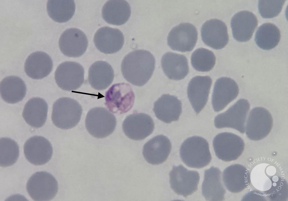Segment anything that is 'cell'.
I'll return each mask as SVG.
<instances>
[{"mask_svg":"<svg viewBox=\"0 0 288 201\" xmlns=\"http://www.w3.org/2000/svg\"><path fill=\"white\" fill-rule=\"evenodd\" d=\"M155 63L154 57L149 51L141 49L134 50L123 59L121 65L122 74L132 84L143 86L152 76Z\"/></svg>","mask_w":288,"mask_h":201,"instance_id":"cell-1","label":"cell"},{"mask_svg":"<svg viewBox=\"0 0 288 201\" xmlns=\"http://www.w3.org/2000/svg\"><path fill=\"white\" fill-rule=\"evenodd\" d=\"M180 155L183 163L192 168H202L209 164L211 159L208 142L197 136L189 137L183 142Z\"/></svg>","mask_w":288,"mask_h":201,"instance_id":"cell-2","label":"cell"},{"mask_svg":"<svg viewBox=\"0 0 288 201\" xmlns=\"http://www.w3.org/2000/svg\"><path fill=\"white\" fill-rule=\"evenodd\" d=\"M82 112V107L76 100L68 97H62L53 104L52 120L58 128L71 129L79 123Z\"/></svg>","mask_w":288,"mask_h":201,"instance_id":"cell-3","label":"cell"},{"mask_svg":"<svg viewBox=\"0 0 288 201\" xmlns=\"http://www.w3.org/2000/svg\"><path fill=\"white\" fill-rule=\"evenodd\" d=\"M117 123L115 116L106 108L101 107L90 109L86 115L85 124L88 133L93 137L105 138L114 131Z\"/></svg>","mask_w":288,"mask_h":201,"instance_id":"cell-4","label":"cell"},{"mask_svg":"<svg viewBox=\"0 0 288 201\" xmlns=\"http://www.w3.org/2000/svg\"><path fill=\"white\" fill-rule=\"evenodd\" d=\"M26 189L29 196L34 200L49 201L56 196L58 184L56 179L50 173L38 172L29 179Z\"/></svg>","mask_w":288,"mask_h":201,"instance_id":"cell-5","label":"cell"},{"mask_svg":"<svg viewBox=\"0 0 288 201\" xmlns=\"http://www.w3.org/2000/svg\"><path fill=\"white\" fill-rule=\"evenodd\" d=\"M105 105L113 113L122 114L132 107L135 96L131 86L128 84H115L107 91L105 95Z\"/></svg>","mask_w":288,"mask_h":201,"instance_id":"cell-6","label":"cell"},{"mask_svg":"<svg viewBox=\"0 0 288 201\" xmlns=\"http://www.w3.org/2000/svg\"><path fill=\"white\" fill-rule=\"evenodd\" d=\"M250 106L247 100L239 99L225 112L215 117V127L218 129L231 128L244 133L245 123Z\"/></svg>","mask_w":288,"mask_h":201,"instance_id":"cell-7","label":"cell"},{"mask_svg":"<svg viewBox=\"0 0 288 201\" xmlns=\"http://www.w3.org/2000/svg\"><path fill=\"white\" fill-rule=\"evenodd\" d=\"M213 146L217 157L225 161L237 159L244 150L245 143L242 138L230 132L219 134L214 138Z\"/></svg>","mask_w":288,"mask_h":201,"instance_id":"cell-8","label":"cell"},{"mask_svg":"<svg viewBox=\"0 0 288 201\" xmlns=\"http://www.w3.org/2000/svg\"><path fill=\"white\" fill-rule=\"evenodd\" d=\"M272 117L269 112L262 107L251 110L248 117L246 127V134L250 139L258 141L266 137L273 126Z\"/></svg>","mask_w":288,"mask_h":201,"instance_id":"cell-9","label":"cell"},{"mask_svg":"<svg viewBox=\"0 0 288 201\" xmlns=\"http://www.w3.org/2000/svg\"><path fill=\"white\" fill-rule=\"evenodd\" d=\"M84 70L79 63L66 61L60 64L55 73L56 82L59 87L66 91H74L84 81Z\"/></svg>","mask_w":288,"mask_h":201,"instance_id":"cell-10","label":"cell"},{"mask_svg":"<svg viewBox=\"0 0 288 201\" xmlns=\"http://www.w3.org/2000/svg\"><path fill=\"white\" fill-rule=\"evenodd\" d=\"M169 176L171 187L178 195L186 198L197 190L200 179L197 172L179 165L173 166Z\"/></svg>","mask_w":288,"mask_h":201,"instance_id":"cell-11","label":"cell"},{"mask_svg":"<svg viewBox=\"0 0 288 201\" xmlns=\"http://www.w3.org/2000/svg\"><path fill=\"white\" fill-rule=\"evenodd\" d=\"M198 38L195 27L187 22L181 23L174 27L167 37V44L173 50L185 52L192 51Z\"/></svg>","mask_w":288,"mask_h":201,"instance_id":"cell-12","label":"cell"},{"mask_svg":"<svg viewBox=\"0 0 288 201\" xmlns=\"http://www.w3.org/2000/svg\"><path fill=\"white\" fill-rule=\"evenodd\" d=\"M122 127L125 135L133 140H143L149 136L154 128L152 118L145 113H135L127 116Z\"/></svg>","mask_w":288,"mask_h":201,"instance_id":"cell-13","label":"cell"},{"mask_svg":"<svg viewBox=\"0 0 288 201\" xmlns=\"http://www.w3.org/2000/svg\"><path fill=\"white\" fill-rule=\"evenodd\" d=\"M25 157L31 163L35 165H41L48 163L53 153L52 146L46 138L35 136L30 137L24 146Z\"/></svg>","mask_w":288,"mask_h":201,"instance_id":"cell-14","label":"cell"},{"mask_svg":"<svg viewBox=\"0 0 288 201\" xmlns=\"http://www.w3.org/2000/svg\"><path fill=\"white\" fill-rule=\"evenodd\" d=\"M88 43L86 36L82 31L77 28H71L62 34L59 39V46L65 55L77 57L85 52Z\"/></svg>","mask_w":288,"mask_h":201,"instance_id":"cell-15","label":"cell"},{"mask_svg":"<svg viewBox=\"0 0 288 201\" xmlns=\"http://www.w3.org/2000/svg\"><path fill=\"white\" fill-rule=\"evenodd\" d=\"M201 33L204 43L214 49H221L228 42L227 26L220 20L212 19L207 20L202 25Z\"/></svg>","mask_w":288,"mask_h":201,"instance_id":"cell-16","label":"cell"},{"mask_svg":"<svg viewBox=\"0 0 288 201\" xmlns=\"http://www.w3.org/2000/svg\"><path fill=\"white\" fill-rule=\"evenodd\" d=\"M239 93V88L232 79L223 77L217 79L215 83L212 97L214 110L217 112L223 109L235 99Z\"/></svg>","mask_w":288,"mask_h":201,"instance_id":"cell-17","label":"cell"},{"mask_svg":"<svg viewBox=\"0 0 288 201\" xmlns=\"http://www.w3.org/2000/svg\"><path fill=\"white\" fill-rule=\"evenodd\" d=\"M212 80L208 76H197L191 79L188 84L187 95L194 110L198 114L208 101Z\"/></svg>","mask_w":288,"mask_h":201,"instance_id":"cell-18","label":"cell"},{"mask_svg":"<svg viewBox=\"0 0 288 201\" xmlns=\"http://www.w3.org/2000/svg\"><path fill=\"white\" fill-rule=\"evenodd\" d=\"M94 42L96 47L100 52L111 54L122 48L124 42V37L119 29L105 26L97 30L94 35Z\"/></svg>","mask_w":288,"mask_h":201,"instance_id":"cell-19","label":"cell"},{"mask_svg":"<svg viewBox=\"0 0 288 201\" xmlns=\"http://www.w3.org/2000/svg\"><path fill=\"white\" fill-rule=\"evenodd\" d=\"M258 24L257 18L252 12L242 11L237 12L232 17L231 21L233 37L239 42L249 41Z\"/></svg>","mask_w":288,"mask_h":201,"instance_id":"cell-20","label":"cell"},{"mask_svg":"<svg viewBox=\"0 0 288 201\" xmlns=\"http://www.w3.org/2000/svg\"><path fill=\"white\" fill-rule=\"evenodd\" d=\"M171 149V142L166 136L158 135L152 138L144 145L143 154L149 163L158 165L167 159Z\"/></svg>","mask_w":288,"mask_h":201,"instance_id":"cell-21","label":"cell"},{"mask_svg":"<svg viewBox=\"0 0 288 201\" xmlns=\"http://www.w3.org/2000/svg\"><path fill=\"white\" fill-rule=\"evenodd\" d=\"M153 110L158 119L170 123L178 120L182 112L181 103L175 96L164 94L154 102Z\"/></svg>","mask_w":288,"mask_h":201,"instance_id":"cell-22","label":"cell"},{"mask_svg":"<svg viewBox=\"0 0 288 201\" xmlns=\"http://www.w3.org/2000/svg\"><path fill=\"white\" fill-rule=\"evenodd\" d=\"M224 185L230 192H240L249 185L250 175L248 170L244 166L238 164L227 167L223 172Z\"/></svg>","mask_w":288,"mask_h":201,"instance_id":"cell-23","label":"cell"},{"mask_svg":"<svg viewBox=\"0 0 288 201\" xmlns=\"http://www.w3.org/2000/svg\"><path fill=\"white\" fill-rule=\"evenodd\" d=\"M53 66L50 57L44 52L38 51L32 53L27 57L24 70L30 78L39 79L48 75L52 71Z\"/></svg>","mask_w":288,"mask_h":201,"instance_id":"cell-24","label":"cell"},{"mask_svg":"<svg viewBox=\"0 0 288 201\" xmlns=\"http://www.w3.org/2000/svg\"><path fill=\"white\" fill-rule=\"evenodd\" d=\"M161 65L165 75L171 80H181L189 72L187 59L180 54L171 52L165 53L162 58Z\"/></svg>","mask_w":288,"mask_h":201,"instance_id":"cell-25","label":"cell"},{"mask_svg":"<svg viewBox=\"0 0 288 201\" xmlns=\"http://www.w3.org/2000/svg\"><path fill=\"white\" fill-rule=\"evenodd\" d=\"M202 193L207 200H224L226 191L221 181V172L219 168L212 166L205 171Z\"/></svg>","mask_w":288,"mask_h":201,"instance_id":"cell-26","label":"cell"},{"mask_svg":"<svg viewBox=\"0 0 288 201\" xmlns=\"http://www.w3.org/2000/svg\"><path fill=\"white\" fill-rule=\"evenodd\" d=\"M131 10L128 3L124 0H110L104 4L102 15L108 24L117 25L124 24L129 19Z\"/></svg>","mask_w":288,"mask_h":201,"instance_id":"cell-27","label":"cell"},{"mask_svg":"<svg viewBox=\"0 0 288 201\" xmlns=\"http://www.w3.org/2000/svg\"><path fill=\"white\" fill-rule=\"evenodd\" d=\"M48 106L43 99L33 97L25 104L22 112L23 117L28 125L36 128L42 127L47 118Z\"/></svg>","mask_w":288,"mask_h":201,"instance_id":"cell-28","label":"cell"},{"mask_svg":"<svg viewBox=\"0 0 288 201\" xmlns=\"http://www.w3.org/2000/svg\"><path fill=\"white\" fill-rule=\"evenodd\" d=\"M114 72L111 65L103 61H98L92 64L88 70V80L91 86L96 90L106 89L114 79Z\"/></svg>","mask_w":288,"mask_h":201,"instance_id":"cell-29","label":"cell"},{"mask_svg":"<svg viewBox=\"0 0 288 201\" xmlns=\"http://www.w3.org/2000/svg\"><path fill=\"white\" fill-rule=\"evenodd\" d=\"M26 91L24 82L18 77L7 76L1 82V96L7 103L15 104L21 101L25 97Z\"/></svg>","mask_w":288,"mask_h":201,"instance_id":"cell-30","label":"cell"},{"mask_svg":"<svg viewBox=\"0 0 288 201\" xmlns=\"http://www.w3.org/2000/svg\"><path fill=\"white\" fill-rule=\"evenodd\" d=\"M281 32L278 28L271 23H266L260 25L255 34V41L257 45L263 50H269L275 48L281 39Z\"/></svg>","mask_w":288,"mask_h":201,"instance_id":"cell-31","label":"cell"},{"mask_svg":"<svg viewBox=\"0 0 288 201\" xmlns=\"http://www.w3.org/2000/svg\"><path fill=\"white\" fill-rule=\"evenodd\" d=\"M48 15L54 21L64 22L70 20L73 15L75 6L73 0H49L47 3Z\"/></svg>","mask_w":288,"mask_h":201,"instance_id":"cell-32","label":"cell"},{"mask_svg":"<svg viewBox=\"0 0 288 201\" xmlns=\"http://www.w3.org/2000/svg\"><path fill=\"white\" fill-rule=\"evenodd\" d=\"M1 166H11L17 160L19 155V147L16 142L8 138H2L0 140Z\"/></svg>","mask_w":288,"mask_h":201,"instance_id":"cell-33","label":"cell"},{"mask_svg":"<svg viewBox=\"0 0 288 201\" xmlns=\"http://www.w3.org/2000/svg\"><path fill=\"white\" fill-rule=\"evenodd\" d=\"M192 67L196 70L205 72L210 71L214 67L216 58L211 51L204 48H199L195 50L191 57Z\"/></svg>","mask_w":288,"mask_h":201,"instance_id":"cell-34","label":"cell"},{"mask_svg":"<svg viewBox=\"0 0 288 201\" xmlns=\"http://www.w3.org/2000/svg\"><path fill=\"white\" fill-rule=\"evenodd\" d=\"M284 0H260L258 9L261 16L264 18H272L278 16L285 2Z\"/></svg>","mask_w":288,"mask_h":201,"instance_id":"cell-35","label":"cell"},{"mask_svg":"<svg viewBox=\"0 0 288 201\" xmlns=\"http://www.w3.org/2000/svg\"><path fill=\"white\" fill-rule=\"evenodd\" d=\"M277 177L275 182L272 178L270 188L266 191L267 196L272 200H284L287 196V186L285 180ZM273 179H274L273 177Z\"/></svg>","mask_w":288,"mask_h":201,"instance_id":"cell-36","label":"cell"},{"mask_svg":"<svg viewBox=\"0 0 288 201\" xmlns=\"http://www.w3.org/2000/svg\"><path fill=\"white\" fill-rule=\"evenodd\" d=\"M266 199L264 195L260 191H251L245 195L241 200L242 201H262Z\"/></svg>","mask_w":288,"mask_h":201,"instance_id":"cell-37","label":"cell"}]
</instances>
